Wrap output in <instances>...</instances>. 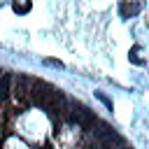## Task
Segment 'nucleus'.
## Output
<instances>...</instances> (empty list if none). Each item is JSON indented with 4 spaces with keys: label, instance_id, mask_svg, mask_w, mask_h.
Returning a JSON list of instances; mask_svg holds the SVG:
<instances>
[{
    "label": "nucleus",
    "instance_id": "nucleus-1",
    "mask_svg": "<svg viewBox=\"0 0 149 149\" xmlns=\"http://www.w3.org/2000/svg\"><path fill=\"white\" fill-rule=\"evenodd\" d=\"M68 114H70V119H74V121H77L81 128H86V130H88L91 123L98 119V116L93 114V109H88L86 105H81V102H77V100H74V102H68Z\"/></svg>",
    "mask_w": 149,
    "mask_h": 149
},
{
    "label": "nucleus",
    "instance_id": "nucleus-2",
    "mask_svg": "<svg viewBox=\"0 0 149 149\" xmlns=\"http://www.w3.org/2000/svg\"><path fill=\"white\" fill-rule=\"evenodd\" d=\"M33 77H28V74H16L14 77V98L16 100H26L28 98V93H30V86H33Z\"/></svg>",
    "mask_w": 149,
    "mask_h": 149
},
{
    "label": "nucleus",
    "instance_id": "nucleus-3",
    "mask_svg": "<svg viewBox=\"0 0 149 149\" xmlns=\"http://www.w3.org/2000/svg\"><path fill=\"white\" fill-rule=\"evenodd\" d=\"M140 2H128V0H121L119 2V14H121V19H130V16H135L137 12H140Z\"/></svg>",
    "mask_w": 149,
    "mask_h": 149
},
{
    "label": "nucleus",
    "instance_id": "nucleus-4",
    "mask_svg": "<svg viewBox=\"0 0 149 149\" xmlns=\"http://www.w3.org/2000/svg\"><path fill=\"white\" fill-rule=\"evenodd\" d=\"M9 84H12V77L7 72H2L0 74V100H5L9 95Z\"/></svg>",
    "mask_w": 149,
    "mask_h": 149
},
{
    "label": "nucleus",
    "instance_id": "nucleus-5",
    "mask_svg": "<svg viewBox=\"0 0 149 149\" xmlns=\"http://www.w3.org/2000/svg\"><path fill=\"white\" fill-rule=\"evenodd\" d=\"M95 98H98V100H100V102H102V105H105V107H107L109 112L114 109V102H112V98H107V95H105L102 91H95Z\"/></svg>",
    "mask_w": 149,
    "mask_h": 149
},
{
    "label": "nucleus",
    "instance_id": "nucleus-6",
    "mask_svg": "<svg viewBox=\"0 0 149 149\" xmlns=\"http://www.w3.org/2000/svg\"><path fill=\"white\" fill-rule=\"evenodd\" d=\"M12 9H14L16 14H26V12L30 9V2H23V5H19V2H14V5H12Z\"/></svg>",
    "mask_w": 149,
    "mask_h": 149
},
{
    "label": "nucleus",
    "instance_id": "nucleus-7",
    "mask_svg": "<svg viewBox=\"0 0 149 149\" xmlns=\"http://www.w3.org/2000/svg\"><path fill=\"white\" fill-rule=\"evenodd\" d=\"M44 65H51V68H63L61 61H54V58H44Z\"/></svg>",
    "mask_w": 149,
    "mask_h": 149
}]
</instances>
